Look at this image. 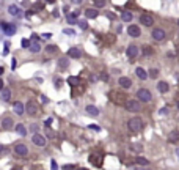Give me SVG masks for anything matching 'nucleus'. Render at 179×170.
Here are the masks:
<instances>
[{
    "label": "nucleus",
    "instance_id": "49530a36",
    "mask_svg": "<svg viewBox=\"0 0 179 170\" xmlns=\"http://www.w3.org/2000/svg\"><path fill=\"white\" fill-rule=\"evenodd\" d=\"M167 112H168V107H163V109L160 110V114H162V115H165Z\"/></svg>",
    "mask_w": 179,
    "mask_h": 170
},
{
    "label": "nucleus",
    "instance_id": "39448f33",
    "mask_svg": "<svg viewBox=\"0 0 179 170\" xmlns=\"http://www.w3.org/2000/svg\"><path fill=\"white\" fill-rule=\"evenodd\" d=\"M38 112H40V107H38L36 101L30 99V101L25 104V114H28L30 117H36V115H38Z\"/></svg>",
    "mask_w": 179,
    "mask_h": 170
},
{
    "label": "nucleus",
    "instance_id": "6e6552de",
    "mask_svg": "<svg viewBox=\"0 0 179 170\" xmlns=\"http://www.w3.org/2000/svg\"><path fill=\"white\" fill-rule=\"evenodd\" d=\"M126 55H127V59H129L130 61H134L135 59H137V55H138V46H135V44L127 46V49H126Z\"/></svg>",
    "mask_w": 179,
    "mask_h": 170
},
{
    "label": "nucleus",
    "instance_id": "de8ad7c7",
    "mask_svg": "<svg viewBox=\"0 0 179 170\" xmlns=\"http://www.w3.org/2000/svg\"><path fill=\"white\" fill-rule=\"evenodd\" d=\"M71 2L74 3V5H80V3H82V0H71Z\"/></svg>",
    "mask_w": 179,
    "mask_h": 170
},
{
    "label": "nucleus",
    "instance_id": "4d7b16f0",
    "mask_svg": "<svg viewBox=\"0 0 179 170\" xmlns=\"http://www.w3.org/2000/svg\"><path fill=\"white\" fill-rule=\"evenodd\" d=\"M16 170H21V169H16Z\"/></svg>",
    "mask_w": 179,
    "mask_h": 170
},
{
    "label": "nucleus",
    "instance_id": "6e6d98bb",
    "mask_svg": "<svg viewBox=\"0 0 179 170\" xmlns=\"http://www.w3.org/2000/svg\"><path fill=\"white\" fill-rule=\"evenodd\" d=\"M80 170H85V169H80Z\"/></svg>",
    "mask_w": 179,
    "mask_h": 170
},
{
    "label": "nucleus",
    "instance_id": "f257e3e1",
    "mask_svg": "<svg viewBox=\"0 0 179 170\" xmlns=\"http://www.w3.org/2000/svg\"><path fill=\"white\" fill-rule=\"evenodd\" d=\"M127 129H129L130 132H134V134L140 132V131L143 129V120L140 118V117H134V118H130L129 121H127Z\"/></svg>",
    "mask_w": 179,
    "mask_h": 170
},
{
    "label": "nucleus",
    "instance_id": "473e14b6",
    "mask_svg": "<svg viewBox=\"0 0 179 170\" xmlns=\"http://www.w3.org/2000/svg\"><path fill=\"white\" fill-rule=\"evenodd\" d=\"M68 65H69L68 59H60V61H58V66H60V68H63V69L68 68Z\"/></svg>",
    "mask_w": 179,
    "mask_h": 170
},
{
    "label": "nucleus",
    "instance_id": "423d86ee",
    "mask_svg": "<svg viewBox=\"0 0 179 170\" xmlns=\"http://www.w3.org/2000/svg\"><path fill=\"white\" fill-rule=\"evenodd\" d=\"M137 99L140 102H149L153 99V95H151V91L148 88H140L137 91Z\"/></svg>",
    "mask_w": 179,
    "mask_h": 170
},
{
    "label": "nucleus",
    "instance_id": "37998d69",
    "mask_svg": "<svg viewBox=\"0 0 179 170\" xmlns=\"http://www.w3.org/2000/svg\"><path fill=\"white\" fill-rule=\"evenodd\" d=\"M90 129H93V131H101V128L96 126V125H90Z\"/></svg>",
    "mask_w": 179,
    "mask_h": 170
},
{
    "label": "nucleus",
    "instance_id": "79ce46f5",
    "mask_svg": "<svg viewBox=\"0 0 179 170\" xmlns=\"http://www.w3.org/2000/svg\"><path fill=\"white\" fill-rule=\"evenodd\" d=\"M50 167H52V170H58V165H57V162H55V161L50 162Z\"/></svg>",
    "mask_w": 179,
    "mask_h": 170
},
{
    "label": "nucleus",
    "instance_id": "2eb2a0df",
    "mask_svg": "<svg viewBox=\"0 0 179 170\" xmlns=\"http://www.w3.org/2000/svg\"><path fill=\"white\" fill-rule=\"evenodd\" d=\"M14 128V120L11 118V117H5L2 120V129H5V131H11Z\"/></svg>",
    "mask_w": 179,
    "mask_h": 170
},
{
    "label": "nucleus",
    "instance_id": "3c124183",
    "mask_svg": "<svg viewBox=\"0 0 179 170\" xmlns=\"http://www.w3.org/2000/svg\"><path fill=\"white\" fill-rule=\"evenodd\" d=\"M2 90H3V80L0 79V91H2Z\"/></svg>",
    "mask_w": 179,
    "mask_h": 170
},
{
    "label": "nucleus",
    "instance_id": "7c9ffc66",
    "mask_svg": "<svg viewBox=\"0 0 179 170\" xmlns=\"http://www.w3.org/2000/svg\"><path fill=\"white\" fill-rule=\"evenodd\" d=\"M90 161H91V164L96 165V167H99V165H101V159H99L98 156H94V154H91V156H90Z\"/></svg>",
    "mask_w": 179,
    "mask_h": 170
},
{
    "label": "nucleus",
    "instance_id": "1a4fd4ad",
    "mask_svg": "<svg viewBox=\"0 0 179 170\" xmlns=\"http://www.w3.org/2000/svg\"><path fill=\"white\" fill-rule=\"evenodd\" d=\"M140 22H142L145 27H153L154 16H153V14H148V13H143L142 16H140Z\"/></svg>",
    "mask_w": 179,
    "mask_h": 170
},
{
    "label": "nucleus",
    "instance_id": "c9c22d12",
    "mask_svg": "<svg viewBox=\"0 0 179 170\" xmlns=\"http://www.w3.org/2000/svg\"><path fill=\"white\" fill-rule=\"evenodd\" d=\"M94 5H96V8H104L105 6V0H94Z\"/></svg>",
    "mask_w": 179,
    "mask_h": 170
},
{
    "label": "nucleus",
    "instance_id": "4be33fe9",
    "mask_svg": "<svg viewBox=\"0 0 179 170\" xmlns=\"http://www.w3.org/2000/svg\"><path fill=\"white\" fill-rule=\"evenodd\" d=\"M77 16H79V11H76V13H72V14H68V24H71V25H76L77 22Z\"/></svg>",
    "mask_w": 179,
    "mask_h": 170
},
{
    "label": "nucleus",
    "instance_id": "2f4dec72",
    "mask_svg": "<svg viewBox=\"0 0 179 170\" xmlns=\"http://www.w3.org/2000/svg\"><path fill=\"white\" fill-rule=\"evenodd\" d=\"M46 52H47V54L57 52V46L55 44H47V46H46Z\"/></svg>",
    "mask_w": 179,
    "mask_h": 170
},
{
    "label": "nucleus",
    "instance_id": "dca6fc26",
    "mask_svg": "<svg viewBox=\"0 0 179 170\" xmlns=\"http://www.w3.org/2000/svg\"><path fill=\"white\" fill-rule=\"evenodd\" d=\"M8 14H11V16H14V17H21L22 16V10L19 8L17 5H10L8 6Z\"/></svg>",
    "mask_w": 179,
    "mask_h": 170
},
{
    "label": "nucleus",
    "instance_id": "cd10ccee",
    "mask_svg": "<svg viewBox=\"0 0 179 170\" xmlns=\"http://www.w3.org/2000/svg\"><path fill=\"white\" fill-rule=\"evenodd\" d=\"M28 51L30 52H33V54H38V52H40L41 51V46H40V42H32V46H30V49H28Z\"/></svg>",
    "mask_w": 179,
    "mask_h": 170
},
{
    "label": "nucleus",
    "instance_id": "864d4df0",
    "mask_svg": "<svg viewBox=\"0 0 179 170\" xmlns=\"http://www.w3.org/2000/svg\"><path fill=\"white\" fill-rule=\"evenodd\" d=\"M178 109H179V101H178Z\"/></svg>",
    "mask_w": 179,
    "mask_h": 170
},
{
    "label": "nucleus",
    "instance_id": "20e7f679",
    "mask_svg": "<svg viewBox=\"0 0 179 170\" xmlns=\"http://www.w3.org/2000/svg\"><path fill=\"white\" fill-rule=\"evenodd\" d=\"M124 107H126L127 112H140L142 110V104H140L138 99H127L126 104H124Z\"/></svg>",
    "mask_w": 179,
    "mask_h": 170
},
{
    "label": "nucleus",
    "instance_id": "a878e982",
    "mask_svg": "<svg viewBox=\"0 0 179 170\" xmlns=\"http://www.w3.org/2000/svg\"><path fill=\"white\" fill-rule=\"evenodd\" d=\"M142 54H143V55H153V54H154V49L153 47H151V46H143V47H142Z\"/></svg>",
    "mask_w": 179,
    "mask_h": 170
},
{
    "label": "nucleus",
    "instance_id": "a211bd4d",
    "mask_svg": "<svg viewBox=\"0 0 179 170\" xmlns=\"http://www.w3.org/2000/svg\"><path fill=\"white\" fill-rule=\"evenodd\" d=\"M167 139H168L170 144H176V142L179 140V131H178V129L170 131V132H168V137H167Z\"/></svg>",
    "mask_w": 179,
    "mask_h": 170
},
{
    "label": "nucleus",
    "instance_id": "58836bf2",
    "mask_svg": "<svg viewBox=\"0 0 179 170\" xmlns=\"http://www.w3.org/2000/svg\"><path fill=\"white\" fill-rule=\"evenodd\" d=\"M50 125H52V118H46V120H44V126L49 128Z\"/></svg>",
    "mask_w": 179,
    "mask_h": 170
},
{
    "label": "nucleus",
    "instance_id": "5701e85b",
    "mask_svg": "<svg viewBox=\"0 0 179 170\" xmlns=\"http://www.w3.org/2000/svg\"><path fill=\"white\" fill-rule=\"evenodd\" d=\"M157 90L160 91V93H167V91L170 90V85L162 80V82H159V84H157Z\"/></svg>",
    "mask_w": 179,
    "mask_h": 170
},
{
    "label": "nucleus",
    "instance_id": "0eeeda50",
    "mask_svg": "<svg viewBox=\"0 0 179 170\" xmlns=\"http://www.w3.org/2000/svg\"><path fill=\"white\" fill-rule=\"evenodd\" d=\"M151 36H153L154 41H163L167 36V32L163 29H160V27H155L153 32H151Z\"/></svg>",
    "mask_w": 179,
    "mask_h": 170
},
{
    "label": "nucleus",
    "instance_id": "c85d7f7f",
    "mask_svg": "<svg viewBox=\"0 0 179 170\" xmlns=\"http://www.w3.org/2000/svg\"><path fill=\"white\" fill-rule=\"evenodd\" d=\"M148 77H149V79H157L159 77V69H155V68L149 69V71H148Z\"/></svg>",
    "mask_w": 179,
    "mask_h": 170
},
{
    "label": "nucleus",
    "instance_id": "f704fd0d",
    "mask_svg": "<svg viewBox=\"0 0 179 170\" xmlns=\"http://www.w3.org/2000/svg\"><path fill=\"white\" fill-rule=\"evenodd\" d=\"M21 46H22L24 49H30V46H32V41H30V40H22V41H21Z\"/></svg>",
    "mask_w": 179,
    "mask_h": 170
},
{
    "label": "nucleus",
    "instance_id": "09e8293b",
    "mask_svg": "<svg viewBox=\"0 0 179 170\" xmlns=\"http://www.w3.org/2000/svg\"><path fill=\"white\" fill-rule=\"evenodd\" d=\"M3 151H5V145L0 144V153H3Z\"/></svg>",
    "mask_w": 179,
    "mask_h": 170
},
{
    "label": "nucleus",
    "instance_id": "ea45409f",
    "mask_svg": "<svg viewBox=\"0 0 179 170\" xmlns=\"http://www.w3.org/2000/svg\"><path fill=\"white\" fill-rule=\"evenodd\" d=\"M132 150H134V151H142V145H132Z\"/></svg>",
    "mask_w": 179,
    "mask_h": 170
},
{
    "label": "nucleus",
    "instance_id": "e433bc0d",
    "mask_svg": "<svg viewBox=\"0 0 179 170\" xmlns=\"http://www.w3.org/2000/svg\"><path fill=\"white\" fill-rule=\"evenodd\" d=\"M63 33H66V35H76V32H74L72 29H65Z\"/></svg>",
    "mask_w": 179,
    "mask_h": 170
},
{
    "label": "nucleus",
    "instance_id": "5fc2aeb1",
    "mask_svg": "<svg viewBox=\"0 0 179 170\" xmlns=\"http://www.w3.org/2000/svg\"><path fill=\"white\" fill-rule=\"evenodd\" d=\"M178 55H179V47H178Z\"/></svg>",
    "mask_w": 179,
    "mask_h": 170
},
{
    "label": "nucleus",
    "instance_id": "b1692460",
    "mask_svg": "<svg viewBox=\"0 0 179 170\" xmlns=\"http://www.w3.org/2000/svg\"><path fill=\"white\" fill-rule=\"evenodd\" d=\"M16 131H17L19 136H22V137H25V136H27V128H25L24 125H22V123L16 125Z\"/></svg>",
    "mask_w": 179,
    "mask_h": 170
},
{
    "label": "nucleus",
    "instance_id": "f03ea898",
    "mask_svg": "<svg viewBox=\"0 0 179 170\" xmlns=\"http://www.w3.org/2000/svg\"><path fill=\"white\" fill-rule=\"evenodd\" d=\"M108 96H110V101L115 102V104H118V106H124L126 101H127V99H126L127 96L124 93H121V91H110Z\"/></svg>",
    "mask_w": 179,
    "mask_h": 170
},
{
    "label": "nucleus",
    "instance_id": "7ed1b4c3",
    "mask_svg": "<svg viewBox=\"0 0 179 170\" xmlns=\"http://www.w3.org/2000/svg\"><path fill=\"white\" fill-rule=\"evenodd\" d=\"M0 29L3 30V33L6 36H13L14 33L17 32V27L14 24H10V22H5V21H0Z\"/></svg>",
    "mask_w": 179,
    "mask_h": 170
},
{
    "label": "nucleus",
    "instance_id": "f3484780",
    "mask_svg": "<svg viewBox=\"0 0 179 170\" xmlns=\"http://www.w3.org/2000/svg\"><path fill=\"white\" fill-rule=\"evenodd\" d=\"M68 57H71V59H80L82 57V51H80V47H71L68 51Z\"/></svg>",
    "mask_w": 179,
    "mask_h": 170
},
{
    "label": "nucleus",
    "instance_id": "4c0bfd02",
    "mask_svg": "<svg viewBox=\"0 0 179 170\" xmlns=\"http://www.w3.org/2000/svg\"><path fill=\"white\" fill-rule=\"evenodd\" d=\"M61 170H74V165L66 164V165H63V167H61Z\"/></svg>",
    "mask_w": 179,
    "mask_h": 170
},
{
    "label": "nucleus",
    "instance_id": "ddd939ff",
    "mask_svg": "<svg viewBox=\"0 0 179 170\" xmlns=\"http://www.w3.org/2000/svg\"><path fill=\"white\" fill-rule=\"evenodd\" d=\"M13 110H14V114L16 115H24V112H25V106H24V102H21V101H14L13 102Z\"/></svg>",
    "mask_w": 179,
    "mask_h": 170
},
{
    "label": "nucleus",
    "instance_id": "603ef678",
    "mask_svg": "<svg viewBox=\"0 0 179 170\" xmlns=\"http://www.w3.org/2000/svg\"><path fill=\"white\" fill-rule=\"evenodd\" d=\"M3 71H5V69H3V66H0V76L3 74Z\"/></svg>",
    "mask_w": 179,
    "mask_h": 170
},
{
    "label": "nucleus",
    "instance_id": "a19ab883",
    "mask_svg": "<svg viewBox=\"0 0 179 170\" xmlns=\"http://www.w3.org/2000/svg\"><path fill=\"white\" fill-rule=\"evenodd\" d=\"M46 136H49V137H53V131H52V129H49V128H47V129H46Z\"/></svg>",
    "mask_w": 179,
    "mask_h": 170
},
{
    "label": "nucleus",
    "instance_id": "9d476101",
    "mask_svg": "<svg viewBox=\"0 0 179 170\" xmlns=\"http://www.w3.org/2000/svg\"><path fill=\"white\" fill-rule=\"evenodd\" d=\"M14 154H17V156H21V157L27 156V154H28V146L25 144H17L14 146Z\"/></svg>",
    "mask_w": 179,
    "mask_h": 170
},
{
    "label": "nucleus",
    "instance_id": "412c9836",
    "mask_svg": "<svg viewBox=\"0 0 179 170\" xmlns=\"http://www.w3.org/2000/svg\"><path fill=\"white\" fill-rule=\"evenodd\" d=\"M135 74H137V77H138V79H142V80L148 79V71H146V69H143V68H140V66L135 69Z\"/></svg>",
    "mask_w": 179,
    "mask_h": 170
},
{
    "label": "nucleus",
    "instance_id": "8fccbe9b",
    "mask_svg": "<svg viewBox=\"0 0 179 170\" xmlns=\"http://www.w3.org/2000/svg\"><path fill=\"white\" fill-rule=\"evenodd\" d=\"M42 36H44V38H50V36H52V33H44Z\"/></svg>",
    "mask_w": 179,
    "mask_h": 170
},
{
    "label": "nucleus",
    "instance_id": "72a5a7b5",
    "mask_svg": "<svg viewBox=\"0 0 179 170\" xmlns=\"http://www.w3.org/2000/svg\"><path fill=\"white\" fill-rule=\"evenodd\" d=\"M77 24H79V27H80L82 30H87V29H88V22L85 21V19H80V21L77 22Z\"/></svg>",
    "mask_w": 179,
    "mask_h": 170
},
{
    "label": "nucleus",
    "instance_id": "6ab92c4d",
    "mask_svg": "<svg viewBox=\"0 0 179 170\" xmlns=\"http://www.w3.org/2000/svg\"><path fill=\"white\" fill-rule=\"evenodd\" d=\"M85 112H87L88 115H91V117H98L99 115V109L96 106H93V104H88V106L85 107Z\"/></svg>",
    "mask_w": 179,
    "mask_h": 170
},
{
    "label": "nucleus",
    "instance_id": "13d9d810",
    "mask_svg": "<svg viewBox=\"0 0 179 170\" xmlns=\"http://www.w3.org/2000/svg\"><path fill=\"white\" fill-rule=\"evenodd\" d=\"M178 25H179V21H178Z\"/></svg>",
    "mask_w": 179,
    "mask_h": 170
},
{
    "label": "nucleus",
    "instance_id": "393cba45",
    "mask_svg": "<svg viewBox=\"0 0 179 170\" xmlns=\"http://www.w3.org/2000/svg\"><path fill=\"white\" fill-rule=\"evenodd\" d=\"M121 19L124 22H130L132 19H134V14L130 13V11H123V14H121Z\"/></svg>",
    "mask_w": 179,
    "mask_h": 170
},
{
    "label": "nucleus",
    "instance_id": "aec40b11",
    "mask_svg": "<svg viewBox=\"0 0 179 170\" xmlns=\"http://www.w3.org/2000/svg\"><path fill=\"white\" fill-rule=\"evenodd\" d=\"M98 14H99V11L94 10V8H87V10H85V17H87V19H96V17H98Z\"/></svg>",
    "mask_w": 179,
    "mask_h": 170
},
{
    "label": "nucleus",
    "instance_id": "a18cd8bd",
    "mask_svg": "<svg viewBox=\"0 0 179 170\" xmlns=\"http://www.w3.org/2000/svg\"><path fill=\"white\" fill-rule=\"evenodd\" d=\"M68 82L74 85V84H76V82H77V79H76V77H69V79H68Z\"/></svg>",
    "mask_w": 179,
    "mask_h": 170
},
{
    "label": "nucleus",
    "instance_id": "c756f323",
    "mask_svg": "<svg viewBox=\"0 0 179 170\" xmlns=\"http://www.w3.org/2000/svg\"><path fill=\"white\" fill-rule=\"evenodd\" d=\"M135 162H137L138 165H148L149 164V161H148L146 157H143V156H138L137 159H135Z\"/></svg>",
    "mask_w": 179,
    "mask_h": 170
},
{
    "label": "nucleus",
    "instance_id": "c03bdc74",
    "mask_svg": "<svg viewBox=\"0 0 179 170\" xmlns=\"http://www.w3.org/2000/svg\"><path fill=\"white\" fill-rule=\"evenodd\" d=\"M101 79H102V80H108V74H107V72H102V74H101Z\"/></svg>",
    "mask_w": 179,
    "mask_h": 170
},
{
    "label": "nucleus",
    "instance_id": "4468645a",
    "mask_svg": "<svg viewBox=\"0 0 179 170\" xmlns=\"http://www.w3.org/2000/svg\"><path fill=\"white\" fill-rule=\"evenodd\" d=\"M127 35H129V36H132V38H138L140 35H142V32H140V27L130 24L129 27H127Z\"/></svg>",
    "mask_w": 179,
    "mask_h": 170
},
{
    "label": "nucleus",
    "instance_id": "9b49d317",
    "mask_svg": "<svg viewBox=\"0 0 179 170\" xmlns=\"http://www.w3.org/2000/svg\"><path fill=\"white\" fill-rule=\"evenodd\" d=\"M118 85L123 88V90H129V88L132 87V80L129 79V77L123 76V77H119V79H118Z\"/></svg>",
    "mask_w": 179,
    "mask_h": 170
},
{
    "label": "nucleus",
    "instance_id": "f8f14e48",
    "mask_svg": "<svg viewBox=\"0 0 179 170\" xmlns=\"http://www.w3.org/2000/svg\"><path fill=\"white\" fill-rule=\"evenodd\" d=\"M32 142H33V145H36V146H44L46 145V137L35 132L32 136Z\"/></svg>",
    "mask_w": 179,
    "mask_h": 170
},
{
    "label": "nucleus",
    "instance_id": "bb28decb",
    "mask_svg": "<svg viewBox=\"0 0 179 170\" xmlns=\"http://www.w3.org/2000/svg\"><path fill=\"white\" fill-rule=\"evenodd\" d=\"M2 99L3 101H10V98H11V90H8V88H3L2 90Z\"/></svg>",
    "mask_w": 179,
    "mask_h": 170
}]
</instances>
